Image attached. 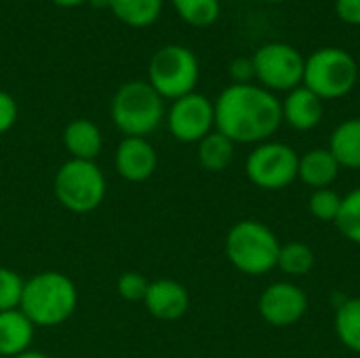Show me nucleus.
Masks as SVG:
<instances>
[{
    "label": "nucleus",
    "instance_id": "f257e3e1",
    "mask_svg": "<svg viewBox=\"0 0 360 358\" xmlns=\"http://www.w3.org/2000/svg\"><path fill=\"white\" fill-rule=\"evenodd\" d=\"M213 106L215 131L234 143H264L283 124L278 97L253 82L226 87Z\"/></svg>",
    "mask_w": 360,
    "mask_h": 358
},
{
    "label": "nucleus",
    "instance_id": "f03ea898",
    "mask_svg": "<svg viewBox=\"0 0 360 358\" xmlns=\"http://www.w3.org/2000/svg\"><path fill=\"white\" fill-rule=\"evenodd\" d=\"M78 306V289L70 276L57 270L34 274L23 285L19 310L34 327H59L72 319Z\"/></svg>",
    "mask_w": 360,
    "mask_h": 358
},
{
    "label": "nucleus",
    "instance_id": "7ed1b4c3",
    "mask_svg": "<svg viewBox=\"0 0 360 358\" xmlns=\"http://www.w3.org/2000/svg\"><path fill=\"white\" fill-rule=\"evenodd\" d=\"M281 253L278 236L257 219L236 222L226 236V255L230 264L247 274L262 276L276 268Z\"/></svg>",
    "mask_w": 360,
    "mask_h": 358
},
{
    "label": "nucleus",
    "instance_id": "20e7f679",
    "mask_svg": "<svg viewBox=\"0 0 360 358\" xmlns=\"http://www.w3.org/2000/svg\"><path fill=\"white\" fill-rule=\"evenodd\" d=\"M110 116L124 137H146L160 127L165 118V99L150 82L133 80L114 93Z\"/></svg>",
    "mask_w": 360,
    "mask_h": 358
},
{
    "label": "nucleus",
    "instance_id": "39448f33",
    "mask_svg": "<svg viewBox=\"0 0 360 358\" xmlns=\"http://www.w3.org/2000/svg\"><path fill=\"white\" fill-rule=\"evenodd\" d=\"M53 192L57 203L65 211L84 215L93 213L103 205L108 181L103 171L95 165V160L70 158L55 173Z\"/></svg>",
    "mask_w": 360,
    "mask_h": 358
},
{
    "label": "nucleus",
    "instance_id": "423d86ee",
    "mask_svg": "<svg viewBox=\"0 0 360 358\" xmlns=\"http://www.w3.org/2000/svg\"><path fill=\"white\" fill-rule=\"evenodd\" d=\"M359 80L356 59L338 46H325L306 57L304 87L325 99H340L348 95Z\"/></svg>",
    "mask_w": 360,
    "mask_h": 358
},
{
    "label": "nucleus",
    "instance_id": "0eeeda50",
    "mask_svg": "<svg viewBox=\"0 0 360 358\" xmlns=\"http://www.w3.org/2000/svg\"><path fill=\"white\" fill-rule=\"evenodd\" d=\"M200 68L196 55L181 44H167L158 49L148 68V82L162 99H179L194 93Z\"/></svg>",
    "mask_w": 360,
    "mask_h": 358
},
{
    "label": "nucleus",
    "instance_id": "6e6552de",
    "mask_svg": "<svg viewBox=\"0 0 360 358\" xmlns=\"http://www.w3.org/2000/svg\"><path fill=\"white\" fill-rule=\"evenodd\" d=\"M300 154L283 141H264L247 156V177L262 190H283L297 179Z\"/></svg>",
    "mask_w": 360,
    "mask_h": 358
},
{
    "label": "nucleus",
    "instance_id": "1a4fd4ad",
    "mask_svg": "<svg viewBox=\"0 0 360 358\" xmlns=\"http://www.w3.org/2000/svg\"><path fill=\"white\" fill-rule=\"evenodd\" d=\"M255 78L270 93L293 91L304 82L306 57L289 42H268L253 55Z\"/></svg>",
    "mask_w": 360,
    "mask_h": 358
},
{
    "label": "nucleus",
    "instance_id": "9d476101",
    "mask_svg": "<svg viewBox=\"0 0 360 358\" xmlns=\"http://www.w3.org/2000/svg\"><path fill=\"white\" fill-rule=\"evenodd\" d=\"M215 127V106L200 93H190L173 101L169 110V131L181 143H198Z\"/></svg>",
    "mask_w": 360,
    "mask_h": 358
},
{
    "label": "nucleus",
    "instance_id": "9b49d317",
    "mask_svg": "<svg viewBox=\"0 0 360 358\" xmlns=\"http://www.w3.org/2000/svg\"><path fill=\"white\" fill-rule=\"evenodd\" d=\"M308 310V295L293 283H272L259 298V314L272 327H291Z\"/></svg>",
    "mask_w": 360,
    "mask_h": 358
},
{
    "label": "nucleus",
    "instance_id": "f8f14e48",
    "mask_svg": "<svg viewBox=\"0 0 360 358\" xmlns=\"http://www.w3.org/2000/svg\"><path fill=\"white\" fill-rule=\"evenodd\" d=\"M158 154L146 137H124L114 154V167L127 181L139 184L154 175Z\"/></svg>",
    "mask_w": 360,
    "mask_h": 358
},
{
    "label": "nucleus",
    "instance_id": "ddd939ff",
    "mask_svg": "<svg viewBox=\"0 0 360 358\" xmlns=\"http://www.w3.org/2000/svg\"><path fill=\"white\" fill-rule=\"evenodd\" d=\"M143 306L154 319L162 323H173L188 312L190 293L179 281L158 279L150 283L148 293L143 298Z\"/></svg>",
    "mask_w": 360,
    "mask_h": 358
},
{
    "label": "nucleus",
    "instance_id": "4468645a",
    "mask_svg": "<svg viewBox=\"0 0 360 358\" xmlns=\"http://www.w3.org/2000/svg\"><path fill=\"white\" fill-rule=\"evenodd\" d=\"M283 106V122H287L295 131H312L314 127L321 124L325 106L319 95H314L310 89L304 84L289 91Z\"/></svg>",
    "mask_w": 360,
    "mask_h": 358
},
{
    "label": "nucleus",
    "instance_id": "2eb2a0df",
    "mask_svg": "<svg viewBox=\"0 0 360 358\" xmlns=\"http://www.w3.org/2000/svg\"><path fill=\"white\" fill-rule=\"evenodd\" d=\"M36 327L17 308L0 312V357L15 358L30 350Z\"/></svg>",
    "mask_w": 360,
    "mask_h": 358
},
{
    "label": "nucleus",
    "instance_id": "dca6fc26",
    "mask_svg": "<svg viewBox=\"0 0 360 358\" xmlns=\"http://www.w3.org/2000/svg\"><path fill=\"white\" fill-rule=\"evenodd\" d=\"M63 146L76 160H95L101 154V129L89 118H76L63 129Z\"/></svg>",
    "mask_w": 360,
    "mask_h": 358
},
{
    "label": "nucleus",
    "instance_id": "f3484780",
    "mask_svg": "<svg viewBox=\"0 0 360 358\" xmlns=\"http://www.w3.org/2000/svg\"><path fill=\"white\" fill-rule=\"evenodd\" d=\"M340 169L342 167L335 160V156L329 152V148H314L300 156L297 177L306 186L321 190V188H329L338 179Z\"/></svg>",
    "mask_w": 360,
    "mask_h": 358
},
{
    "label": "nucleus",
    "instance_id": "a211bd4d",
    "mask_svg": "<svg viewBox=\"0 0 360 358\" xmlns=\"http://www.w3.org/2000/svg\"><path fill=\"white\" fill-rule=\"evenodd\" d=\"M329 152L340 167L360 169V118L344 120L335 127L329 139Z\"/></svg>",
    "mask_w": 360,
    "mask_h": 358
},
{
    "label": "nucleus",
    "instance_id": "6ab92c4d",
    "mask_svg": "<svg viewBox=\"0 0 360 358\" xmlns=\"http://www.w3.org/2000/svg\"><path fill=\"white\" fill-rule=\"evenodd\" d=\"M234 141L219 131H211L205 139L198 141V162L209 173L226 171L234 160Z\"/></svg>",
    "mask_w": 360,
    "mask_h": 358
},
{
    "label": "nucleus",
    "instance_id": "aec40b11",
    "mask_svg": "<svg viewBox=\"0 0 360 358\" xmlns=\"http://www.w3.org/2000/svg\"><path fill=\"white\" fill-rule=\"evenodd\" d=\"M110 11L131 27H148L158 19L162 0H110Z\"/></svg>",
    "mask_w": 360,
    "mask_h": 358
},
{
    "label": "nucleus",
    "instance_id": "412c9836",
    "mask_svg": "<svg viewBox=\"0 0 360 358\" xmlns=\"http://www.w3.org/2000/svg\"><path fill=\"white\" fill-rule=\"evenodd\" d=\"M335 333L348 350L360 354V298L344 300L338 306Z\"/></svg>",
    "mask_w": 360,
    "mask_h": 358
},
{
    "label": "nucleus",
    "instance_id": "4be33fe9",
    "mask_svg": "<svg viewBox=\"0 0 360 358\" xmlns=\"http://www.w3.org/2000/svg\"><path fill=\"white\" fill-rule=\"evenodd\" d=\"M314 262L316 257L310 245L287 243V245H281L276 268H281L287 276H306L314 268Z\"/></svg>",
    "mask_w": 360,
    "mask_h": 358
},
{
    "label": "nucleus",
    "instance_id": "5701e85b",
    "mask_svg": "<svg viewBox=\"0 0 360 358\" xmlns=\"http://www.w3.org/2000/svg\"><path fill=\"white\" fill-rule=\"evenodd\" d=\"M177 15L192 27H209L219 17V0H173Z\"/></svg>",
    "mask_w": 360,
    "mask_h": 358
},
{
    "label": "nucleus",
    "instance_id": "b1692460",
    "mask_svg": "<svg viewBox=\"0 0 360 358\" xmlns=\"http://www.w3.org/2000/svg\"><path fill=\"white\" fill-rule=\"evenodd\" d=\"M335 226L344 238L360 245V188L348 192L342 198V209L335 219Z\"/></svg>",
    "mask_w": 360,
    "mask_h": 358
},
{
    "label": "nucleus",
    "instance_id": "393cba45",
    "mask_svg": "<svg viewBox=\"0 0 360 358\" xmlns=\"http://www.w3.org/2000/svg\"><path fill=\"white\" fill-rule=\"evenodd\" d=\"M342 198L335 190L331 188H321V190H314L310 194V200H308V209L310 213L321 219V222H333L338 219L340 215V209H342Z\"/></svg>",
    "mask_w": 360,
    "mask_h": 358
},
{
    "label": "nucleus",
    "instance_id": "a878e982",
    "mask_svg": "<svg viewBox=\"0 0 360 358\" xmlns=\"http://www.w3.org/2000/svg\"><path fill=\"white\" fill-rule=\"evenodd\" d=\"M25 281L11 268L0 266V312L17 310L21 304Z\"/></svg>",
    "mask_w": 360,
    "mask_h": 358
},
{
    "label": "nucleus",
    "instance_id": "bb28decb",
    "mask_svg": "<svg viewBox=\"0 0 360 358\" xmlns=\"http://www.w3.org/2000/svg\"><path fill=\"white\" fill-rule=\"evenodd\" d=\"M148 287H150V281L139 272H124L116 283L118 295L127 302H143Z\"/></svg>",
    "mask_w": 360,
    "mask_h": 358
},
{
    "label": "nucleus",
    "instance_id": "cd10ccee",
    "mask_svg": "<svg viewBox=\"0 0 360 358\" xmlns=\"http://www.w3.org/2000/svg\"><path fill=\"white\" fill-rule=\"evenodd\" d=\"M17 101L13 99V95H8L6 91H0V135L11 131L13 124L17 122Z\"/></svg>",
    "mask_w": 360,
    "mask_h": 358
},
{
    "label": "nucleus",
    "instance_id": "c85d7f7f",
    "mask_svg": "<svg viewBox=\"0 0 360 358\" xmlns=\"http://www.w3.org/2000/svg\"><path fill=\"white\" fill-rule=\"evenodd\" d=\"M230 76L234 78V84H251V80L255 78L253 57H236L230 63Z\"/></svg>",
    "mask_w": 360,
    "mask_h": 358
},
{
    "label": "nucleus",
    "instance_id": "c756f323",
    "mask_svg": "<svg viewBox=\"0 0 360 358\" xmlns=\"http://www.w3.org/2000/svg\"><path fill=\"white\" fill-rule=\"evenodd\" d=\"M335 15L344 23L360 27V0H335Z\"/></svg>",
    "mask_w": 360,
    "mask_h": 358
},
{
    "label": "nucleus",
    "instance_id": "7c9ffc66",
    "mask_svg": "<svg viewBox=\"0 0 360 358\" xmlns=\"http://www.w3.org/2000/svg\"><path fill=\"white\" fill-rule=\"evenodd\" d=\"M15 358H51L49 354H44V352H40V350H27V352H23V354H19V357Z\"/></svg>",
    "mask_w": 360,
    "mask_h": 358
},
{
    "label": "nucleus",
    "instance_id": "2f4dec72",
    "mask_svg": "<svg viewBox=\"0 0 360 358\" xmlns=\"http://www.w3.org/2000/svg\"><path fill=\"white\" fill-rule=\"evenodd\" d=\"M53 2L59 4V6H78V4H82L86 0H53Z\"/></svg>",
    "mask_w": 360,
    "mask_h": 358
},
{
    "label": "nucleus",
    "instance_id": "473e14b6",
    "mask_svg": "<svg viewBox=\"0 0 360 358\" xmlns=\"http://www.w3.org/2000/svg\"><path fill=\"white\" fill-rule=\"evenodd\" d=\"M86 2H91L95 8H99V6H108L110 8V0H86Z\"/></svg>",
    "mask_w": 360,
    "mask_h": 358
},
{
    "label": "nucleus",
    "instance_id": "72a5a7b5",
    "mask_svg": "<svg viewBox=\"0 0 360 358\" xmlns=\"http://www.w3.org/2000/svg\"><path fill=\"white\" fill-rule=\"evenodd\" d=\"M264 2H287V0H264Z\"/></svg>",
    "mask_w": 360,
    "mask_h": 358
}]
</instances>
